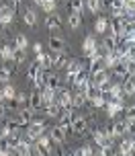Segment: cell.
Here are the masks:
<instances>
[{
    "instance_id": "obj_1",
    "label": "cell",
    "mask_w": 135,
    "mask_h": 156,
    "mask_svg": "<svg viewBox=\"0 0 135 156\" xmlns=\"http://www.w3.org/2000/svg\"><path fill=\"white\" fill-rule=\"evenodd\" d=\"M51 138L49 136H39L37 140H35V144H33V152H35V156H49L51 154Z\"/></svg>"
},
{
    "instance_id": "obj_2",
    "label": "cell",
    "mask_w": 135,
    "mask_h": 156,
    "mask_svg": "<svg viewBox=\"0 0 135 156\" xmlns=\"http://www.w3.org/2000/svg\"><path fill=\"white\" fill-rule=\"evenodd\" d=\"M82 51H84V55H86L88 60H92V58H96V55H103L100 51H98V45H96V37L94 35H88V37L84 39Z\"/></svg>"
},
{
    "instance_id": "obj_3",
    "label": "cell",
    "mask_w": 135,
    "mask_h": 156,
    "mask_svg": "<svg viewBox=\"0 0 135 156\" xmlns=\"http://www.w3.org/2000/svg\"><path fill=\"white\" fill-rule=\"evenodd\" d=\"M62 109H72V93L70 90H66V88H59V90H56V101Z\"/></svg>"
},
{
    "instance_id": "obj_4",
    "label": "cell",
    "mask_w": 135,
    "mask_h": 156,
    "mask_svg": "<svg viewBox=\"0 0 135 156\" xmlns=\"http://www.w3.org/2000/svg\"><path fill=\"white\" fill-rule=\"evenodd\" d=\"M72 84H74V88H76L78 93H84V90L88 88V72L80 70L76 76L72 78Z\"/></svg>"
},
{
    "instance_id": "obj_5",
    "label": "cell",
    "mask_w": 135,
    "mask_h": 156,
    "mask_svg": "<svg viewBox=\"0 0 135 156\" xmlns=\"http://www.w3.org/2000/svg\"><path fill=\"white\" fill-rule=\"evenodd\" d=\"M70 132H74L76 136H84V133L88 132V121L84 119V117H76L74 121H72V125H70Z\"/></svg>"
},
{
    "instance_id": "obj_6",
    "label": "cell",
    "mask_w": 135,
    "mask_h": 156,
    "mask_svg": "<svg viewBox=\"0 0 135 156\" xmlns=\"http://www.w3.org/2000/svg\"><path fill=\"white\" fill-rule=\"evenodd\" d=\"M25 127H27V140H29V142H35L39 136H43V133H45V125L29 123V125H25Z\"/></svg>"
},
{
    "instance_id": "obj_7",
    "label": "cell",
    "mask_w": 135,
    "mask_h": 156,
    "mask_svg": "<svg viewBox=\"0 0 135 156\" xmlns=\"http://www.w3.org/2000/svg\"><path fill=\"white\" fill-rule=\"evenodd\" d=\"M43 86H45V88H51V90H59V88H62V82H59V78H57L56 74H49V72L45 70V74H43Z\"/></svg>"
},
{
    "instance_id": "obj_8",
    "label": "cell",
    "mask_w": 135,
    "mask_h": 156,
    "mask_svg": "<svg viewBox=\"0 0 135 156\" xmlns=\"http://www.w3.org/2000/svg\"><path fill=\"white\" fill-rule=\"evenodd\" d=\"M92 138H94V142H96V146H113V140H109L106 136H104V132L100 129V127H94L92 129Z\"/></svg>"
},
{
    "instance_id": "obj_9",
    "label": "cell",
    "mask_w": 135,
    "mask_h": 156,
    "mask_svg": "<svg viewBox=\"0 0 135 156\" xmlns=\"http://www.w3.org/2000/svg\"><path fill=\"white\" fill-rule=\"evenodd\" d=\"M12 19H15V8H10V6L0 8V25L2 27H8V25L12 23Z\"/></svg>"
},
{
    "instance_id": "obj_10",
    "label": "cell",
    "mask_w": 135,
    "mask_h": 156,
    "mask_svg": "<svg viewBox=\"0 0 135 156\" xmlns=\"http://www.w3.org/2000/svg\"><path fill=\"white\" fill-rule=\"evenodd\" d=\"M47 45H49V49H51L53 54H64L66 51V41L62 37H49Z\"/></svg>"
},
{
    "instance_id": "obj_11",
    "label": "cell",
    "mask_w": 135,
    "mask_h": 156,
    "mask_svg": "<svg viewBox=\"0 0 135 156\" xmlns=\"http://www.w3.org/2000/svg\"><path fill=\"white\" fill-rule=\"evenodd\" d=\"M47 136L51 138V142H53V144H64V140H66V132L59 127V125H53V127L49 129Z\"/></svg>"
},
{
    "instance_id": "obj_12",
    "label": "cell",
    "mask_w": 135,
    "mask_h": 156,
    "mask_svg": "<svg viewBox=\"0 0 135 156\" xmlns=\"http://www.w3.org/2000/svg\"><path fill=\"white\" fill-rule=\"evenodd\" d=\"M33 119V109H19V115H16V121H19V125L21 127H25V125H29Z\"/></svg>"
},
{
    "instance_id": "obj_13",
    "label": "cell",
    "mask_w": 135,
    "mask_h": 156,
    "mask_svg": "<svg viewBox=\"0 0 135 156\" xmlns=\"http://www.w3.org/2000/svg\"><path fill=\"white\" fill-rule=\"evenodd\" d=\"M113 72H115V76L125 78V76H129V74H133V68H129L125 62H117L113 66Z\"/></svg>"
},
{
    "instance_id": "obj_14",
    "label": "cell",
    "mask_w": 135,
    "mask_h": 156,
    "mask_svg": "<svg viewBox=\"0 0 135 156\" xmlns=\"http://www.w3.org/2000/svg\"><path fill=\"white\" fill-rule=\"evenodd\" d=\"M29 109H33V111L43 109V99H41V90H35V93L29 97Z\"/></svg>"
},
{
    "instance_id": "obj_15",
    "label": "cell",
    "mask_w": 135,
    "mask_h": 156,
    "mask_svg": "<svg viewBox=\"0 0 135 156\" xmlns=\"http://www.w3.org/2000/svg\"><path fill=\"white\" fill-rule=\"evenodd\" d=\"M88 62H90V72H88V74H96V72L106 70V68H104V60H103V55H96V58L88 60Z\"/></svg>"
},
{
    "instance_id": "obj_16",
    "label": "cell",
    "mask_w": 135,
    "mask_h": 156,
    "mask_svg": "<svg viewBox=\"0 0 135 156\" xmlns=\"http://www.w3.org/2000/svg\"><path fill=\"white\" fill-rule=\"evenodd\" d=\"M109 27H111V19H109V16H104V15L96 16V23H94L96 33H104L106 29H109Z\"/></svg>"
},
{
    "instance_id": "obj_17",
    "label": "cell",
    "mask_w": 135,
    "mask_h": 156,
    "mask_svg": "<svg viewBox=\"0 0 135 156\" xmlns=\"http://www.w3.org/2000/svg\"><path fill=\"white\" fill-rule=\"evenodd\" d=\"M62 25H64V21L57 15H53V12L45 16V27H47V29H62Z\"/></svg>"
},
{
    "instance_id": "obj_18",
    "label": "cell",
    "mask_w": 135,
    "mask_h": 156,
    "mask_svg": "<svg viewBox=\"0 0 135 156\" xmlns=\"http://www.w3.org/2000/svg\"><path fill=\"white\" fill-rule=\"evenodd\" d=\"M41 99H43V109L47 107V105H51V103L56 101V90H51V88H41Z\"/></svg>"
},
{
    "instance_id": "obj_19",
    "label": "cell",
    "mask_w": 135,
    "mask_h": 156,
    "mask_svg": "<svg viewBox=\"0 0 135 156\" xmlns=\"http://www.w3.org/2000/svg\"><path fill=\"white\" fill-rule=\"evenodd\" d=\"M15 103L19 109H29V94L27 93H16L15 94Z\"/></svg>"
},
{
    "instance_id": "obj_20",
    "label": "cell",
    "mask_w": 135,
    "mask_h": 156,
    "mask_svg": "<svg viewBox=\"0 0 135 156\" xmlns=\"http://www.w3.org/2000/svg\"><path fill=\"white\" fill-rule=\"evenodd\" d=\"M133 148H135L133 138H129V140H123V142L119 144V152H121V154H133Z\"/></svg>"
},
{
    "instance_id": "obj_21",
    "label": "cell",
    "mask_w": 135,
    "mask_h": 156,
    "mask_svg": "<svg viewBox=\"0 0 135 156\" xmlns=\"http://www.w3.org/2000/svg\"><path fill=\"white\" fill-rule=\"evenodd\" d=\"M86 94L84 93H78L76 90V94H72V107H76V109H80V107H84L86 105Z\"/></svg>"
},
{
    "instance_id": "obj_22",
    "label": "cell",
    "mask_w": 135,
    "mask_h": 156,
    "mask_svg": "<svg viewBox=\"0 0 135 156\" xmlns=\"http://www.w3.org/2000/svg\"><path fill=\"white\" fill-rule=\"evenodd\" d=\"M123 93H125V94H129V97H133V94H135L133 74H129V76H125V82H123Z\"/></svg>"
},
{
    "instance_id": "obj_23",
    "label": "cell",
    "mask_w": 135,
    "mask_h": 156,
    "mask_svg": "<svg viewBox=\"0 0 135 156\" xmlns=\"http://www.w3.org/2000/svg\"><path fill=\"white\" fill-rule=\"evenodd\" d=\"M111 129H113V136H115V138H121V136H125V133L129 132L127 125H125V121H117Z\"/></svg>"
},
{
    "instance_id": "obj_24",
    "label": "cell",
    "mask_w": 135,
    "mask_h": 156,
    "mask_svg": "<svg viewBox=\"0 0 135 156\" xmlns=\"http://www.w3.org/2000/svg\"><path fill=\"white\" fill-rule=\"evenodd\" d=\"M27 45H29V41H27V37H25L23 33L15 35V43H12L15 49H27Z\"/></svg>"
},
{
    "instance_id": "obj_25",
    "label": "cell",
    "mask_w": 135,
    "mask_h": 156,
    "mask_svg": "<svg viewBox=\"0 0 135 156\" xmlns=\"http://www.w3.org/2000/svg\"><path fill=\"white\" fill-rule=\"evenodd\" d=\"M12 45H0V58L4 62H12Z\"/></svg>"
},
{
    "instance_id": "obj_26",
    "label": "cell",
    "mask_w": 135,
    "mask_h": 156,
    "mask_svg": "<svg viewBox=\"0 0 135 156\" xmlns=\"http://www.w3.org/2000/svg\"><path fill=\"white\" fill-rule=\"evenodd\" d=\"M68 25H70L72 29H78L80 25H82V15H80V12H72V15L68 16Z\"/></svg>"
},
{
    "instance_id": "obj_27",
    "label": "cell",
    "mask_w": 135,
    "mask_h": 156,
    "mask_svg": "<svg viewBox=\"0 0 135 156\" xmlns=\"http://www.w3.org/2000/svg\"><path fill=\"white\" fill-rule=\"evenodd\" d=\"M68 58H66V54H56V58H53V66L56 68H62V70H66V66H68Z\"/></svg>"
},
{
    "instance_id": "obj_28",
    "label": "cell",
    "mask_w": 135,
    "mask_h": 156,
    "mask_svg": "<svg viewBox=\"0 0 135 156\" xmlns=\"http://www.w3.org/2000/svg\"><path fill=\"white\" fill-rule=\"evenodd\" d=\"M23 19H25V23L29 25V27H33V25L37 23V15H35V10H31V8H27L23 12Z\"/></svg>"
},
{
    "instance_id": "obj_29",
    "label": "cell",
    "mask_w": 135,
    "mask_h": 156,
    "mask_svg": "<svg viewBox=\"0 0 135 156\" xmlns=\"http://www.w3.org/2000/svg\"><path fill=\"white\" fill-rule=\"evenodd\" d=\"M59 113H62V107H59L57 103H51V105L45 107V115H47V117H57Z\"/></svg>"
},
{
    "instance_id": "obj_30",
    "label": "cell",
    "mask_w": 135,
    "mask_h": 156,
    "mask_svg": "<svg viewBox=\"0 0 135 156\" xmlns=\"http://www.w3.org/2000/svg\"><path fill=\"white\" fill-rule=\"evenodd\" d=\"M41 72H43V70H41L37 64H35V66H31V68H29V72H27V78H29V82H33L35 78H39V76H41Z\"/></svg>"
},
{
    "instance_id": "obj_31",
    "label": "cell",
    "mask_w": 135,
    "mask_h": 156,
    "mask_svg": "<svg viewBox=\"0 0 135 156\" xmlns=\"http://www.w3.org/2000/svg\"><path fill=\"white\" fill-rule=\"evenodd\" d=\"M12 74H15V70H12L10 66H2V68H0V82H6Z\"/></svg>"
},
{
    "instance_id": "obj_32",
    "label": "cell",
    "mask_w": 135,
    "mask_h": 156,
    "mask_svg": "<svg viewBox=\"0 0 135 156\" xmlns=\"http://www.w3.org/2000/svg\"><path fill=\"white\" fill-rule=\"evenodd\" d=\"M92 154H94V150H92L90 144H86V146H82V148H78L74 152V156H92Z\"/></svg>"
},
{
    "instance_id": "obj_33",
    "label": "cell",
    "mask_w": 135,
    "mask_h": 156,
    "mask_svg": "<svg viewBox=\"0 0 135 156\" xmlns=\"http://www.w3.org/2000/svg\"><path fill=\"white\" fill-rule=\"evenodd\" d=\"M25 49H12V62H16V64H23L25 62Z\"/></svg>"
},
{
    "instance_id": "obj_34",
    "label": "cell",
    "mask_w": 135,
    "mask_h": 156,
    "mask_svg": "<svg viewBox=\"0 0 135 156\" xmlns=\"http://www.w3.org/2000/svg\"><path fill=\"white\" fill-rule=\"evenodd\" d=\"M39 6L43 8L45 12H53V10H56V2H53V0H41Z\"/></svg>"
},
{
    "instance_id": "obj_35",
    "label": "cell",
    "mask_w": 135,
    "mask_h": 156,
    "mask_svg": "<svg viewBox=\"0 0 135 156\" xmlns=\"http://www.w3.org/2000/svg\"><path fill=\"white\" fill-rule=\"evenodd\" d=\"M88 103H90L92 107H104V105H106V99H104V94H96L94 99L88 101Z\"/></svg>"
},
{
    "instance_id": "obj_36",
    "label": "cell",
    "mask_w": 135,
    "mask_h": 156,
    "mask_svg": "<svg viewBox=\"0 0 135 156\" xmlns=\"http://www.w3.org/2000/svg\"><path fill=\"white\" fill-rule=\"evenodd\" d=\"M86 6L90 8V12H98L100 6H103V2L100 0H86Z\"/></svg>"
},
{
    "instance_id": "obj_37",
    "label": "cell",
    "mask_w": 135,
    "mask_h": 156,
    "mask_svg": "<svg viewBox=\"0 0 135 156\" xmlns=\"http://www.w3.org/2000/svg\"><path fill=\"white\" fill-rule=\"evenodd\" d=\"M70 8H72V12H82L84 10V0H72Z\"/></svg>"
},
{
    "instance_id": "obj_38",
    "label": "cell",
    "mask_w": 135,
    "mask_h": 156,
    "mask_svg": "<svg viewBox=\"0 0 135 156\" xmlns=\"http://www.w3.org/2000/svg\"><path fill=\"white\" fill-rule=\"evenodd\" d=\"M2 90V94H4V99H15V86H10V84H6L4 88H0Z\"/></svg>"
},
{
    "instance_id": "obj_39",
    "label": "cell",
    "mask_w": 135,
    "mask_h": 156,
    "mask_svg": "<svg viewBox=\"0 0 135 156\" xmlns=\"http://www.w3.org/2000/svg\"><path fill=\"white\" fill-rule=\"evenodd\" d=\"M104 51H113V49H115V47H117V41H115V39L111 37V35H109V37L104 39Z\"/></svg>"
},
{
    "instance_id": "obj_40",
    "label": "cell",
    "mask_w": 135,
    "mask_h": 156,
    "mask_svg": "<svg viewBox=\"0 0 135 156\" xmlns=\"http://www.w3.org/2000/svg\"><path fill=\"white\" fill-rule=\"evenodd\" d=\"M111 86H113V80H106V82H103V84L96 86V88H98V93H100V94H109V93H111Z\"/></svg>"
},
{
    "instance_id": "obj_41",
    "label": "cell",
    "mask_w": 135,
    "mask_h": 156,
    "mask_svg": "<svg viewBox=\"0 0 135 156\" xmlns=\"http://www.w3.org/2000/svg\"><path fill=\"white\" fill-rule=\"evenodd\" d=\"M33 51H35L37 55L43 54V45H41V43H33Z\"/></svg>"
},
{
    "instance_id": "obj_42",
    "label": "cell",
    "mask_w": 135,
    "mask_h": 156,
    "mask_svg": "<svg viewBox=\"0 0 135 156\" xmlns=\"http://www.w3.org/2000/svg\"><path fill=\"white\" fill-rule=\"evenodd\" d=\"M12 4H15V10L19 8V4H21V0H12Z\"/></svg>"
},
{
    "instance_id": "obj_43",
    "label": "cell",
    "mask_w": 135,
    "mask_h": 156,
    "mask_svg": "<svg viewBox=\"0 0 135 156\" xmlns=\"http://www.w3.org/2000/svg\"><path fill=\"white\" fill-rule=\"evenodd\" d=\"M113 156H123V154H121L119 150H115V152H113Z\"/></svg>"
}]
</instances>
